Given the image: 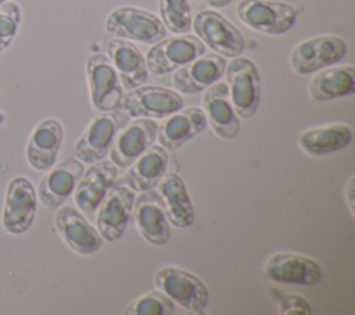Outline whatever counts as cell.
Segmentation results:
<instances>
[{"mask_svg":"<svg viewBox=\"0 0 355 315\" xmlns=\"http://www.w3.org/2000/svg\"><path fill=\"white\" fill-rule=\"evenodd\" d=\"M236 12L239 19L250 29L277 36L291 29L301 8L279 0H240Z\"/></svg>","mask_w":355,"mask_h":315,"instance_id":"obj_1","label":"cell"},{"mask_svg":"<svg viewBox=\"0 0 355 315\" xmlns=\"http://www.w3.org/2000/svg\"><path fill=\"white\" fill-rule=\"evenodd\" d=\"M226 83L232 105L241 119L255 115L261 101V79L257 65L248 57H233L226 62Z\"/></svg>","mask_w":355,"mask_h":315,"instance_id":"obj_2","label":"cell"},{"mask_svg":"<svg viewBox=\"0 0 355 315\" xmlns=\"http://www.w3.org/2000/svg\"><path fill=\"white\" fill-rule=\"evenodd\" d=\"M105 31L116 37L144 44L162 40L168 32L155 14L133 6H122L111 11L105 18Z\"/></svg>","mask_w":355,"mask_h":315,"instance_id":"obj_3","label":"cell"},{"mask_svg":"<svg viewBox=\"0 0 355 315\" xmlns=\"http://www.w3.org/2000/svg\"><path fill=\"white\" fill-rule=\"evenodd\" d=\"M191 28L204 44L225 58L244 53L245 40L240 29L215 10L197 12L191 19Z\"/></svg>","mask_w":355,"mask_h":315,"instance_id":"obj_4","label":"cell"},{"mask_svg":"<svg viewBox=\"0 0 355 315\" xmlns=\"http://www.w3.org/2000/svg\"><path fill=\"white\" fill-rule=\"evenodd\" d=\"M155 286L173 303L193 314L202 312L209 300L205 283L182 268L169 265L159 268L155 272Z\"/></svg>","mask_w":355,"mask_h":315,"instance_id":"obj_5","label":"cell"},{"mask_svg":"<svg viewBox=\"0 0 355 315\" xmlns=\"http://www.w3.org/2000/svg\"><path fill=\"white\" fill-rule=\"evenodd\" d=\"M205 53V44L194 35L180 33L154 43L146 54L151 75H166Z\"/></svg>","mask_w":355,"mask_h":315,"instance_id":"obj_6","label":"cell"},{"mask_svg":"<svg viewBox=\"0 0 355 315\" xmlns=\"http://www.w3.org/2000/svg\"><path fill=\"white\" fill-rule=\"evenodd\" d=\"M347 54V43L337 35H320L300 42L290 53V67L297 75H311L337 64Z\"/></svg>","mask_w":355,"mask_h":315,"instance_id":"obj_7","label":"cell"},{"mask_svg":"<svg viewBox=\"0 0 355 315\" xmlns=\"http://www.w3.org/2000/svg\"><path fill=\"white\" fill-rule=\"evenodd\" d=\"M37 193L33 183L25 176L10 180L1 212V226L10 235L28 232L35 221Z\"/></svg>","mask_w":355,"mask_h":315,"instance_id":"obj_8","label":"cell"},{"mask_svg":"<svg viewBox=\"0 0 355 315\" xmlns=\"http://www.w3.org/2000/svg\"><path fill=\"white\" fill-rule=\"evenodd\" d=\"M86 76L92 105L100 112H111L121 107L123 87L121 79L104 54H92L86 61Z\"/></svg>","mask_w":355,"mask_h":315,"instance_id":"obj_9","label":"cell"},{"mask_svg":"<svg viewBox=\"0 0 355 315\" xmlns=\"http://www.w3.org/2000/svg\"><path fill=\"white\" fill-rule=\"evenodd\" d=\"M121 107L132 118H165L183 107L182 96L171 89L140 85L128 90Z\"/></svg>","mask_w":355,"mask_h":315,"instance_id":"obj_10","label":"cell"},{"mask_svg":"<svg viewBox=\"0 0 355 315\" xmlns=\"http://www.w3.org/2000/svg\"><path fill=\"white\" fill-rule=\"evenodd\" d=\"M136 191L128 185H112L97 207L96 229L105 241H116L126 230Z\"/></svg>","mask_w":355,"mask_h":315,"instance_id":"obj_11","label":"cell"},{"mask_svg":"<svg viewBox=\"0 0 355 315\" xmlns=\"http://www.w3.org/2000/svg\"><path fill=\"white\" fill-rule=\"evenodd\" d=\"M266 279L283 284L315 286L323 279V269L311 257L295 253H277L270 255L265 265Z\"/></svg>","mask_w":355,"mask_h":315,"instance_id":"obj_12","label":"cell"},{"mask_svg":"<svg viewBox=\"0 0 355 315\" xmlns=\"http://www.w3.org/2000/svg\"><path fill=\"white\" fill-rule=\"evenodd\" d=\"M132 215L140 236L154 246L168 243L171 237L169 221L162 200L157 190H147L136 194Z\"/></svg>","mask_w":355,"mask_h":315,"instance_id":"obj_13","label":"cell"},{"mask_svg":"<svg viewBox=\"0 0 355 315\" xmlns=\"http://www.w3.org/2000/svg\"><path fill=\"white\" fill-rule=\"evenodd\" d=\"M158 124L154 118H137L116 133L110 148V160L116 167H129L157 137Z\"/></svg>","mask_w":355,"mask_h":315,"instance_id":"obj_14","label":"cell"},{"mask_svg":"<svg viewBox=\"0 0 355 315\" xmlns=\"http://www.w3.org/2000/svg\"><path fill=\"white\" fill-rule=\"evenodd\" d=\"M54 225L65 244L78 254H93L103 244V237L98 230L73 207H58Z\"/></svg>","mask_w":355,"mask_h":315,"instance_id":"obj_15","label":"cell"},{"mask_svg":"<svg viewBox=\"0 0 355 315\" xmlns=\"http://www.w3.org/2000/svg\"><path fill=\"white\" fill-rule=\"evenodd\" d=\"M39 183L37 198L43 207L55 210L73 193L78 180L85 172L83 162L78 158H67L54 164Z\"/></svg>","mask_w":355,"mask_h":315,"instance_id":"obj_16","label":"cell"},{"mask_svg":"<svg viewBox=\"0 0 355 315\" xmlns=\"http://www.w3.org/2000/svg\"><path fill=\"white\" fill-rule=\"evenodd\" d=\"M119 130V118L116 114L101 112L96 115L86 130L78 139L73 153L83 164H93L105 158Z\"/></svg>","mask_w":355,"mask_h":315,"instance_id":"obj_17","label":"cell"},{"mask_svg":"<svg viewBox=\"0 0 355 315\" xmlns=\"http://www.w3.org/2000/svg\"><path fill=\"white\" fill-rule=\"evenodd\" d=\"M118 168L111 160H100L93 162L86 172L82 173L73 190V201L79 211L93 214L110 187L115 183Z\"/></svg>","mask_w":355,"mask_h":315,"instance_id":"obj_18","label":"cell"},{"mask_svg":"<svg viewBox=\"0 0 355 315\" xmlns=\"http://www.w3.org/2000/svg\"><path fill=\"white\" fill-rule=\"evenodd\" d=\"M226 58L219 54H202L173 71L172 85L183 94H197L222 78Z\"/></svg>","mask_w":355,"mask_h":315,"instance_id":"obj_19","label":"cell"},{"mask_svg":"<svg viewBox=\"0 0 355 315\" xmlns=\"http://www.w3.org/2000/svg\"><path fill=\"white\" fill-rule=\"evenodd\" d=\"M202 110L216 136L232 140L239 135L240 118L232 105L226 82L216 80L204 90Z\"/></svg>","mask_w":355,"mask_h":315,"instance_id":"obj_20","label":"cell"},{"mask_svg":"<svg viewBox=\"0 0 355 315\" xmlns=\"http://www.w3.org/2000/svg\"><path fill=\"white\" fill-rule=\"evenodd\" d=\"M62 139L64 128L60 121L54 118L40 121L32 130L26 146L28 164L36 171H49L57 161Z\"/></svg>","mask_w":355,"mask_h":315,"instance_id":"obj_21","label":"cell"},{"mask_svg":"<svg viewBox=\"0 0 355 315\" xmlns=\"http://www.w3.org/2000/svg\"><path fill=\"white\" fill-rule=\"evenodd\" d=\"M207 126V117L200 107L180 108L179 111L165 117L158 125L157 140L166 150H176L191 137L202 132Z\"/></svg>","mask_w":355,"mask_h":315,"instance_id":"obj_22","label":"cell"},{"mask_svg":"<svg viewBox=\"0 0 355 315\" xmlns=\"http://www.w3.org/2000/svg\"><path fill=\"white\" fill-rule=\"evenodd\" d=\"M107 53L123 89L130 90L144 85L148 78L146 58L133 42L121 37L111 39L107 46Z\"/></svg>","mask_w":355,"mask_h":315,"instance_id":"obj_23","label":"cell"},{"mask_svg":"<svg viewBox=\"0 0 355 315\" xmlns=\"http://www.w3.org/2000/svg\"><path fill=\"white\" fill-rule=\"evenodd\" d=\"M155 187L169 223L180 229L191 226L194 223V208L183 179L175 172H166Z\"/></svg>","mask_w":355,"mask_h":315,"instance_id":"obj_24","label":"cell"},{"mask_svg":"<svg viewBox=\"0 0 355 315\" xmlns=\"http://www.w3.org/2000/svg\"><path fill=\"white\" fill-rule=\"evenodd\" d=\"M168 162V150L162 146L151 144L129 165L125 175L126 185L136 193L155 189L161 178L166 173Z\"/></svg>","mask_w":355,"mask_h":315,"instance_id":"obj_25","label":"cell"},{"mask_svg":"<svg viewBox=\"0 0 355 315\" xmlns=\"http://www.w3.org/2000/svg\"><path fill=\"white\" fill-rule=\"evenodd\" d=\"M309 96L315 101H329L354 94L355 68L352 65H329L316 72L308 85Z\"/></svg>","mask_w":355,"mask_h":315,"instance_id":"obj_26","label":"cell"},{"mask_svg":"<svg viewBox=\"0 0 355 315\" xmlns=\"http://www.w3.org/2000/svg\"><path fill=\"white\" fill-rule=\"evenodd\" d=\"M352 140V129L343 122L326 124L304 130L298 144L309 155H327L343 150Z\"/></svg>","mask_w":355,"mask_h":315,"instance_id":"obj_27","label":"cell"},{"mask_svg":"<svg viewBox=\"0 0 355 315\" xmlns=\"http://www.w3.org/2000/svg\"><path fill=\"white\" fill-rule=\"evenodd\" d=\"M159 19L169 32L187 33L191 29V7L189 0H158Z\"/></svg>","mask_w":355,"mask_h":315,"instance_id":"obj_28","label":"cell"},{"mask_svg":"<svg viewBox=\"0 0 355 315\" xmlns=\"http://www.w3.org/2000/svg\"><path fill=\"white\" fill-rule=\"evenodd\" d=\"M173 309H175V303L158 289L137 297L125 308V314L126 315H171Z\"/></svg>","mask_w":355,"mask_h":315,"instance_id":"obj_29","label":"cell"},{"mask_svg":"<svg viewBox=\"0 0 355 315\" xmlns=\"http://www.w3.org/2000/svg\"><path fill=\"white\" fill-rule=\"evenodd\" d=\"M21 25V8L15 1H7L0 7V53L10 47Z\"/></svg>","mask_w":355,"mask_h":315,"instance_id":"obj_30","label":"cell"},{"mask_svg":"<svg viewBox=\"0 0 355 315\" xmlns=\"http://www.w3.org/2000/svg\"><path fill=\"white\" fill-rule=\"evenodd\" d=\"M270 298L277 304L280 314L283 315H311L312 309L309 303L300 294L286 293L270 287L269 290Z\"/></svg>","mask_w":355,"mask_h":315,"instance_id":"obj_31","label":"cell"},{"mask_svg":"<svg viewBox=\"0 0 355 315\" xmlns=\"http://www.w3.org/2000/svg\"><path fill=\"white\" fill-rule=\"evenodd\" d=\"M344 194H345V200H347L348 208H349L351 214L354 215V173L348 178V182H347Z\"/></svg>","mask_w":355,"mask_h":315,"instance_id":"obj_32","label":"cell"},{"mask_svg":"<svg viewBox=\"0 0 355 315\" xmlns=\"http://www.w3.org/2000/svg\"><path fill=\"white\" fill-rule=\"evenodd\" d=\"M211 7H215V8H222V7H226L229 6L233 0H205Z\"/></svg>","mask_w":355,"mask_h":315,"instance_id":"obj_33","label":"cell"},{"mask_svg":"<svg viewBox=\"0 0 355 315\" xmlns=\"http://www.w3.org/2000/svg\"><path fill=\"white\" fill-rule=\"evenodd\" d=\"M7 1H11V0H0V7H1L3 4H6Z\"/></svg>","mask_w":355,"mask_h":315,"instance_id":"obj_34","label":"cell"}]
</instances>
